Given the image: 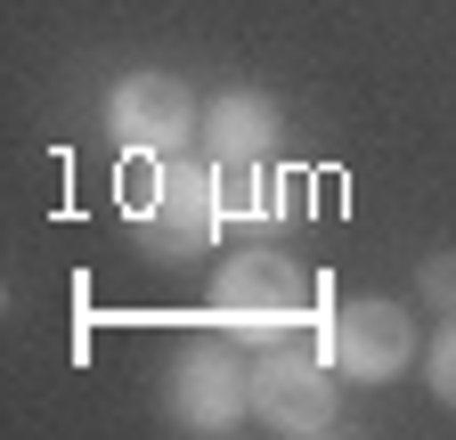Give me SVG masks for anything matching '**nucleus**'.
Masks as SVG:
<instances>
[{
  "instance_id": "1",
  "label": "nucleus",
  "mask_w": 456,
  "mask_h": 440,
  "mask_svg": "<svg viewBox=\"0 0 456 440\" xmlns=\"http://www.w3.org/2000/svg\"><path fill=\"white\" fill-rule=\"evenodd\" d=\"M123 212H131V237L155 261H196L220 229V163H188V155H139L123 172Z\"/></svg>"
},
{
  "instance_id": "2",
  "label": "nucleus",
  "mask_w": 456,
  "mask_h": 440,
  "mask_svg": "<svg viewBox=\"0 0 456 440\" xmlns=\"http://www.w3.org/2000/svg\"><path fill=\"white\" fill-rule=\"evenodd\" d=\"M212 318H220V326H237V335L285 343L294 326L318 318V278H310L302 261L269 253V245H245V253H228V261H220V278H212Z\"/></svg>"
},
{
  "instance_id": "3",
  "label": "nucleus",
  "mask_w": 456,
  "mask_h": 440,
  "mask_svg": "<svg viewBox=\"0 0 456 440\" xmlns=\"http://www.w3.org/2000/svg\"><path fill=\"white\" fill-rule=\"evenodd\" d=\"M334 383H342V375H334L326 351H294V343H277V351H261V367H253V416H261L269 432L318 440V432H334V416H342Z\"/></svg>"
},
{
  "instance_id": "4",
  "label": "nucleus",
  "mask_w": 456,
  "mask_h": 440,
  "mask_svg": "<svg viewBox=\"0 0 456 440\" xmlns=\"http://www.w3.org/2000/svg\"><path fill=\"white\" fill-rule=\"evenodd\" d=\"M318 351L334 359L342 383H391L399 367L416 359V318L399 310V302H334L318 318Z\"/></svg>"
},
{
  "instance_id": "5",
  "label": "nucleus",
  "mask_w": 456,
  "mask_h": 440,
  "mask_svg": "<svg viewBox=\"0 0 456 440\" xmlns=\"http://www.w3.org/2000/svg\"><path fill=\"white\" fill-rule=\"evenodd\" d=\"M106 131L131 155H180L204 131V106L180 74H123L106 90Z\"/></svg>"
},
{
  "instance_id": "6",
  "label": "nucleus",
  "mask_w": 456,
  "mask_h": 440,
  "mask_svg": "<svg viewBox=\"0 0 456 440\" xmlns=\"http://www.w3.org/2000/svg\"><path fill=\"white\" fill-rule=\"evenodd\" d=\"M253 416V367L228 343H196L171 359V424L180 432H237Z\"/></svg>"
},
{
  "instance_id": "7",
  "label": "nucleus",
  "mask_w": 456,
  "mask_h": 440,
  "mask_svg": "<svg viewBox=\"0 0 456 440\" xmlns=\"http://www.w3.org/2000/svg\"><path fill=\"white\" fill-rule=\"evenodd\" d=\"M277 139H285V115H277V98H261V90H220L204 106V147H212V163H269Z\"/></svg>"
},
{
  "instance_id": "8",
  "label": "nucleus",
  "mask_w": 456,
  "mask_h": 440,
  "mask_svg": "<svg viewBox=\"0 0 456 440\" xmlns=\"http://www.w3.org/2000/svg\"><path fill=\"white\" fill-rule=\"evenodd\" d=\"M220 212L245 220V229H285V220H294V196L277 188L269 163H220Z\"/></svg>"
},
{
  "instance_id": "9",
  "label": "nucleus",
  "mask_w": 456,
  "mask_h": 440,
  "mask_svg": "<svg viewBox=\"0 0 456 440\" xmlns=\"http://www.w3.org/2000/svg\"><path fill=\"white\" fill-rule=\"evenodd\" d=\"M424 375H432V392L456 408V318H448L440 335H432V351H424Z\"/></svg>"
},
{
  "instance_id": "10",
  "label": "nucleus",
  "mask_w": 456,
  "mask_h": 440,
  "mask_svg": "<svg viewBox=\"0 0 456 440\" xmlns=\"http://www.w3.org/2000/svg\"><path fill=\"white\" fill-rule=\"evenodd\" d=\"M424 294H432L440 310H456V253H432V261H424Z\"/></svg>"
}]
</instances>
